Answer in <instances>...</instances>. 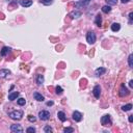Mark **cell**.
<instances>
[{
  "instance_id": "5bb4252c",
  "label": "cell",
  "mask_w": 133,
  "mask_h": 133,
  "mask_svg": "<svg viewBox=\"0 0 133 133\" xmlns=\"http://www.w3.org/2000/svg\"><path fill=\"white\" fill-rule=\"evenodd\" d=\"M10 51H12V49H10L9 47H3L0 53H1V56H5V55H7Z\"/></svg>"
},
{
  "instance_id": "1f68e13d",
  "label": "cell",
  "mask_w": 133,
  "mask_h": 133,
  "mask_svg": "<svg viewBox=\"0 0 133 133\" xmlns=\"http://www.w3.org/2000/svg\"><path fill=\"white\" fill-rule=\"evenodd\" d=\"M132 19H133V13L131 12L130 14H129V20H130L129 22H130V23H132Z\"/></svg>"
},
{
  "instance_id": "83f0119b",
  "label": "cell",
  "mask_w": 133,
  "mask_h": 133,
  "mask_svg": "<svg viewBox=\"0 0 133 133\" xmlns=\"http://www.w3.org/2000/svg\"><path fill=\"white\" fill-rule=\"evenodd\" d=\"M105 1H106L107 2V4L108 5H115V4H117V3H118V0H105Z\"/></svg>"
},
{
  "instance_id": "d6986e66",
  "label": "cell",
  "mask_w": 133,
  "mask_h": 133,
  "mask_svg": "<svg viewBox=\"0 0 133 133\" xmlns=\"http://www.w3.org/2000/svg\"><path fill=\"white\" fill-rule=\"evenodd\" d=\"M121 29V25L118 23H112V25H111V30L113 31V32H117Z\"/></svg>"
},
{
  "instance_id": "2e32d148",
  "label": "cell",
  "mask_w": 133,
  "mask_h": 133,
  "mask_svg": "<svg viewBox=\"0 0 133 133\" xmlns=\"http://www.w3.org/2000/svg\"><path fill=\"white\" fill-rule=\"evenodd\" d=\"M95 23L97 26L101 27V25H102V16L101 15H97L96 16V19H95Z\"/></svg>"
},
{
  "instance_id": "7a4b0ae2",
  "label": "cell",
  "mask_w": 133,
  "mask_h": 133,
  "mask_svg": "<svg viewBox=\"0 0 133 133\" xmlns=\"http://www.w3.org/2000/svg\"><path fill=\"white\" fill-rule=\"evenodd\" d=\"M97 40V37H96V33L94 31H89L86 34V42L90 45L95 44V42Z\"/></svg>"
},
{
  "instance_id": "d4e9b609",
  "label": "cell",
  "mask_w": 133,
  "mask_h": 133,
  "mask_svg": "<svg viewBox=\"0 0 133 133\" xmlns=\"http://www.w3.org/2000/svg\"><path fill=\"white\" fill-rule=\"evenodd\" d=\"M44 132L45 133H51V132H53V129H52L49 125H47L44 127Z\"/></svg>"
},
{
  "instance_id": "44dd1931",
  "label": "cell",
  "mask_w": 133,
  "mask_h": 133,
  "mask_svg": "<svg viewBox=\"0 0 133 133\" xmlns=\"http://www.w3.org/2000/svg\"><path fill=\"white\" fill-rule=\"evenodd\" d=\"M102 12L105 13V14H108V13H110L111 12V6L110 5H104L102 6Z\"/></svg>"
},
{
  "instance_id": "836d02e7",
  "label": "cell",
  "mask_w": 133,
  "mask_h": 133,
  "mask_svg": "<svg viewBox=\"0 0 133 133\" xmlns=\"http://www.w3.org/2000/svg\"><path fill=\"white\" fill-rule=\"evenodd\" d=\"M130 1H131V0H122V3H128Z\"/></svg>"
},
{
  "instance_id": "30bf717a",
  "label": "cell",
  "mask_w": 133,
  "mask_h": 133,
  "mask_svg": "<svg viewBox=\"0 0 133 133\" xmlns=\"http://www.w3.org/2000/svg\"><path fill=\"white\" fill-rule=\"evenodd\" d=\"M72 118L73 120H74L75 122H80L82 120V114L79 112V111H74L72 114Z\"/></svg>"
},
{
  "instance_id": "ac0fdd59",
  "label": "cell",
  "mask_w": 133,
  "mask_h": 133,
  "mask_svg": "<svg viewBox=\"0 0 133 133\" xmlns=\"http://www.w3.org/2000/svg\"><path fill=\"white\" fill-rule=\"evenodd\" d=\"M89 3V1H85V0H80L79 2H76L75 3V6L76 7H79V6H86L87 4Z\"/></svg>"
},
{
  "instance_id": "e0dca14e",
  "label": "cell",
  "mask_w": 133,
  "mask_h": 133,
  "mask_svg": "<svg viewBox=\"0 0 133 133\" xmlns=\"http://www.w3.org/2000/svg\"><path fill=\"white\" fill-rule=\"evenodd\" d=\"M57 117H58V118L61 122H66V114H65L64 111H58V112H57Z\"/></svg>"
},
{
  "instance_id": "f546056e",
  "label": "cell",
  "mask_w": 133,
  "mask_h": 133,
  "mask_svg": "<svg viewBox=\"0 0 133 133\" xmlns=\"http://www.w3.org/2000/svg\"><path fill=\"white\" fill-rule=\"evenodd\" d=\"M64 132L65 133H73V132H74V129H73V128H65Z\"/></svg>"
},
{
  "instance_id": "8fae6325",
  "label": "cell",
  "mask_w": 133,
  "mask_h": 133,
  "mask_svg": "<svg viewBox=\"0 0 133 133\" xmlns=\"http://www.w3.org/2000/svg\"><path fill=\"white\" fill-rule=\"evenodd\" d=\"M19 3L23 7H29V6L32 5V1L31 0H20Z\"/></svg>"
},
{
  "instance_id": "d6a6232c",
  "label": "cell",
  "mask_w": 133,
  "mask_h": 133,
  "mask_svg": "<svg viewBox=\"0 0 133 133\" xmlns=\"http://www.w3.org/2000/svg\"><path fill=\"white\" fill-rule=\"evenodd\" d=\"M129 122H130V123L133 122V115H129Z\"/></svg>"
},
{
  "instance_id": "e575fe53",
  "label": "cell",
  "mask_w": 133,
  "mask_h": 133,
  "mask_svg": "<svg viewBox=\"0 0 133 133\" xmlns=\"http://www.w3.org/2000/svg\"><path fill=\"white\" fill-rule=\"evenodd\" d=\"M47 105H48V106H51V105H53V102H52V101H50V102H47Z\"/></svg>"
},
{
  "instance_id": "4fadbf2b",
  "label": "cell",
  "mask_w": 133,
  "mask_h": 133,
  "mask_svg": "<svg viewBox=\"0 0 133 133\" xmlns=\"http://www.w3.org/2000/svg\"><path fill=\"white\" fill-rule=\"evenodd\" d=\"M95 73H96L97 77H100V76H102L104 73H106V69H105V68H98Z\"/></svg>"
},
{
  "instance_id": "5b68a950",
  "label": "cell",
  "mask_w": 133,
  "mask_h": 133,
  "mask_svg": "<svg viewBox=\"0 0 133 133\" xmlns=\"http://www.w3.org/2000/svg\"><path fill=\"white\" fill-rule=\"evenodd\" d=\"M129 94H130V90H129L127 87H126L124 84L121 86V89H120V92H118V95H120L121 97H127Z\"/></svg>"
},
{
  "instance_id": "ffe728a7",
  "label": "cell",
  "mask_w": 133,
  "mask_h": 133,
  "mask_svg": "<svg viewBox=\"0 0 133 133\" xmlns=\"http://www.w3.org/2000/svg\"><path fill=\"white\" fill-rule=\"evenodd\" d=\"M44 76L43 75H41V74H38L37 76V83L38 85H41V84H43L44 83Z\"/></svg>"
},
{
  "instance_id": "4dcf8cb0",
  "label": "cell",
  "mask_w": 133,
  "mask_h": 133,
  "mask_svg": "<svg viewBox=\"0 0 133 133\" xmlns=\"http://www.w3.org/2000/svg\"><path fill=\"white\" fill-rule=\"evenodd\" d=\"M26 132H27V133H34V132H36V128H33V127H29V128H27Z\"/></svg>"
},
{
  "instance_id": "52a82bcc",
  "label": "cell",
  "mask_w": 133,
  "mask_h": 133,
  "mask_svg": "<svg viewBox=\"0 0 133 133\" xmlns=\"http://www.w3.org/2000/svg\"><path fill=\"white\" fill-rule=\"evenodd\" d=\"M81 15H82V13L80 10H73V12L69 14V17H71L72 19H78L79 17H81Z\"/></svg>"
},
{
  "instance_id": "6da1fadb",
  "label": "cell",
  "mask_w": 133,
  "mask_h": 133,
  "mask_svg": "<svg viewBox=\"0 0 133 133\" xmlns=\"http://www.w3.org/2000/svg\"><path fill=\"white\" fill-rule=\"evenodd\" d=\"M23 111L22 110H15V111H12V112H9L8 115L9 118H12V120H16V121H19L23 117Z\"/></svg>"
},
{
  "instance_id": "9a60e30c",
  "label": "cell",
  "mask_w": 133,
  "mask_h": 133,
  "mask_svg": "<svg viewBox=\"0 0 133 133\" xmlns=\"http://www.w3.org/2000/svg\"><path fill=\"white\" fill-rule=\"evenodd\" d=\"M33 98L36 99L37 101H40V102H42V101L45 100L44 96H42L40 93H33Z\"/></svg>"
},
{
  "instance_id": "ba28073f",
  "label": "cell",
  "mask_w": 133,
  "mask_h": 133,
  "mask_svg": "<svg viewBox=\"0 0 133 133\" xmlns=\"http://www.w3.org/2000/svg\"><path fill=\"white\" fill-rule=\"evenodd\" d=\"M93 94H94V96H95L96 99H99L100 95H101V87H100V85H96L95 87H94Z\"/></svg>"
},
{
  "instance_id": "8d00e7d4",
  "label": "cell",
  "mask_w": 133,
  "mask_h": 133,
  "mask_svg": "<svg viewBox=\"0 0 133 133\" xmlns=\"http://www.w3.org/2000/svg\"><path fill=\"white\" fill-rule=\"evenodd\" d=\"M85 1H90V0H85Z\"/></svg>"
},
{
  "instance_id": "7402d4cb",
  "label": "cell",
  "mask_w": 133,
  "mask_h": 133,
  "mask_svg": "<svg viewBox=\"0 0 133 133\" xmlns=\"http://www.w3.org/2000/svg\"><path fill=\"white\" fill-rule=\"evenodd\" d=\"M131 109H132V104H127V105L122 106V110H123V111H129Z\"/></svg>"
},
{
  "instance_id": "277c9868",
  "label": "cell",
  "mask_w": 133,
  "mask_h": 133,
  "mask_svg": "<svg viewBox=\"0 0 133 133\" xmlns=\"http://www.w3.org/2000/svg\"><path fill=\"white\" fill-rule=\"evenodd\" d=\"M38 118H40L42 121H47L50 118V112L47 110H42L38 112Z\"/></svg>"
},
{
  "instance_id": "484cf974",
  "label": "cell",
  "mask_w": 133,
  "mask_h": 133,
  "mask_svg": "<svg viewBox=\"0 0 133 133\" xmlns=\"http://www.w3.org/2000/svg\"><path fill=\"white\" fill-rule=\"evenodd\" d=\"M62 92H64V89H62V87H61V86L57 85L56 87H55V93H56L57 95H61Z\"/></svg>"
},
{
  "instance_id": "3957f363",
  "label": "cell",
  "mask_w": 133,
  "mask_h": 133,
  "mask_svg": "<svg viewBox=\"0 0 133 133\" xmlns=\"http://www.w3.org/2000/svg\"><path fill=\"white\" fill-rule=\"evenodd\" d=\"M101 124L103 126H111V118L109 114H105L101 118Z\"/></svg>"
},
{
  "instance_id": "8992f818",
  "label": "cell",
  "mask_w": 133,
  "mask_h": 133,
  "mask_svg": "<svg viewBox=\"0 0 133 133\" xmlns=\"http://www.w3.org/2000/svg\"><path fill=\"white\" fill-rule=\"evenodd\" d=\"M10 131L15 132V133H22L23 132V128L20 125H12L10 126Z\"/></svg>"
},
{
  "instance_id": "f1b7e54d",
  "label": "cell",
  "mask_w": 133,
  "mask_h": 133,
  "mask_svg": "<svg viewBox=\"0 0 133 133\" xmlns=\"http://www.w3.org/2000/svg\"><path fill=\"white\" fill-rule=\"evenodd\" d=\"M28 121L31 122V123H34L37 121V118L33 117V115H28Z\"/></svg>"
},
{
  "instance_id": "d590c367",
  "label": "cell",
  "mask_w": 133,
  "mask_h": 133,
  "mask_svg": "<svg viewBox=\"0 0 133 133\" xmlns=\"http://www.w3.org/2000/svg\"><path fill=\"white\" fill-rule=\"evenodd\" d=\"M129 85H130V87L133 86V81H132V80H130V82H129Z\"/></svg>"
},
{
  "instance_id": "cb8c5ba5",
  "label": "cell",
  "mask_w": 133,
  "mask_h": 133,
  "mask_svg": "<svg viewBox=\"0 0 133 133\" xmlns=\"http://www.w3.org/2000/svg\"><path fill=\"white\" fill-rule=\"evenodd\" d=\"M17 103H18V105H20V106H23V105H25L26 100L24 99V98H19V99L17 100Z\"/></svg>"
},
{
  "instance_id": "9c48e42d",
  "label": "cell",
  "mask_w": 133,
  "mask_h": 133,
  "mask_svg": "<svg viewBox=\"0 0 133 133\" xmlns=\"http://www.w3.org/2000/svg\"><path fill=\"white\" fill-rule=\"evenodd\" d=\"M10 72L9 70L7 69H2L0 70V78H7V77L10 75Z\"/></svg>"
},
{
  "instance_id": "603a6c76",
  "label": "cell",
  "mask_w": 133,
  "mask_h": 133,
  "mask_svg": "<svg viewBox=\"0 0 133 133\" xmlns=\"http://www.w3.org/2000/svg\"><path fill=\"white\" fill-rule=\"evenodd\" d=\"M42 4H44V5H51L52 3L54 2V0H40Z\"/></svg>"
},
{
  "instance_id": "4316f807",
  "label": "cell",
  "mask_w": 133,
  "mask_h": 133,
  "mask_svg": "<svg viewBox=\"0 0 133 133\" xmlns=\"http://www.w3.org/2000/svg\"><path fill=\"white\" fill-rule=\"evenodd\" d=\"M132 59H133V54H130L128 56V64H129V66L130 68H133V61H132Z\"/></svg>"
},
{
  "instance_id": "7c38bea8",
  "label": "cell",
  "mask_w": 133,
  "mask_h": 133,
  "mask_svg": "<svg viewBox=\"0 0 133 133\" xmlns=\"http://www.w3.org/2000/svg\"><path fill=\"white\" fill-rule=\"evenodd\" d=\"M19 92H14V93H10L9 95H8V100L9 101H14V100H16L17 98L19 97Z\"/></svg>"
}]
</instances>
